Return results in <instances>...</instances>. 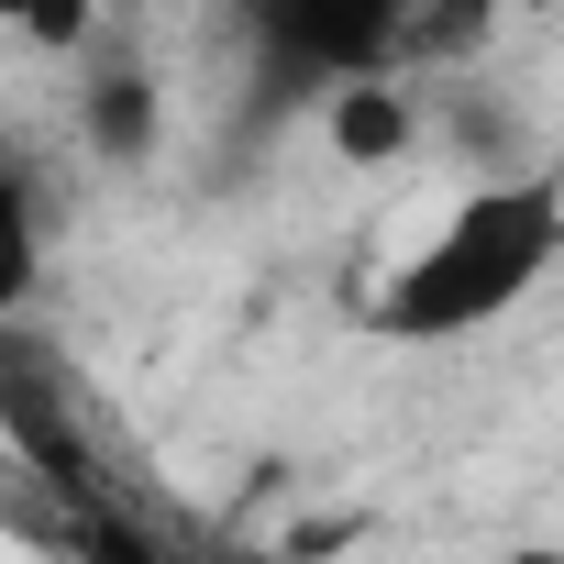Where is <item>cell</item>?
Masks as SVG:
<instances>
[{
  "label": "cell",
  "mask_w": 564,
  "mask_h": 564,
  "mask_svg": "<svg viewBox=\"0 0 564 564\" xmlns=\"http://www.w3.org/2000/svg\"><path fill=\"white\" fill-rule=\"evenodd\" d=\"M564 254V188L553 177H498V188H465L443 210V232L388 276L377 300V333L399 344H443V333H476L498 322L531 276Z\"/></svg>",
  "instance_id": "cell-1"
},
{
  "label": "cell",
  "mask_w": 564,
  "mask_h": 564,
  "mask_svg": "<svg viewBox=\"0 0 564 564\" xmlns=\"http://www.w3.org/2000/svg\"><path fill=\"white\" fill-rule=\"evenodd\" d=\"M333 144H344L355 166H388V155L410 144V100H399L388 78H355V89H333Z\"/></svg>",
  "instance_id": "cell-2"
},
{
  "label": "cell",
  "mask_w": 564,
  "mask_h": 564,
  "mask_svg": "<svg viewBox=\"0 0 564 564\" xmlns=\"http://www.w3.org/2000/svg\"><path fill=\"white\" fill-rule=\"evenodd\" d=\"M509 564H553V553H509Z\"/></svg>",
  "instance_id": "cell-3"
}]
</instances>
